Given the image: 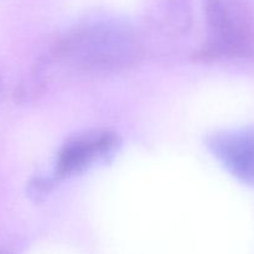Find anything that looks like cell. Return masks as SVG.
Here are the masks:
<instances>
[{"label": "cell", "mask_w": 254, "mask_h": 254, "mask_svg": "<svg viewBox=\"0 0 254 254\" xmlns=\"http://www.w3.org/2000/svg\"><path fill=\"white\" fill-rule=\"evenodd\" d=\"M208 25V52L246 55L252 46L248 15L242 0H203Z\"/></svg>", "instance_id": "7a4b0ae2"}, {"label": "cell", "mask_w": 254, "mask_h": 254, "mask_svg": "<svg viewBox=\"0 0 254 254\" xmlns=\"http://www.w3.org/2000/svg\"><path fill=\"white\" fill-rule=\"evenodd\" d=\"M0 87H1V82H0Z\"/></svg>", "instance_id": "5b68a950"}, {"label": "cell", "mask_w": 254, "mask_h": 254, "mask_svg": "<svg viewBox=\"0 0 254 254\" xmlns=\"http://www.w3.org/2000/svg\"><path fill=\"white\" fill-rule=\"evenodd\" d=\"M208 145L235 178L254 186V128L216 133Z\"/></svg>", "instance_id": "3957f363"}, {"label": "cell", "mask_w": 254, "mask_h": 254, "mask_svg": "<svg viewBox=\"0 0 254 254\" xmlns=\"http://www.w3.org/2000/svg\"><path fill=\"white\" fill-rule=\"evenodd\" d=\"M67 66L84 72H109L126 68L140 56L133 32L118 24H92L69 34L57 49Z\"/></svg>", "instance_id": "6da1fadb"}, {"label": "cell", "mask_w": 254, "mask_h": 254, "mask_svg": "<svg viewBox=\"0 0 254 254\" xmlns=\"http://www.w3.org/2000/svg\"><path fill=\"white\" fill-rule=\"evenodd\" d=\"M118 138L111 131H89L67 141L59 154L56 176L66 178L86 170L116 149Z\"/></svg>", "instance_id": "277c9868"}]
</instances>
